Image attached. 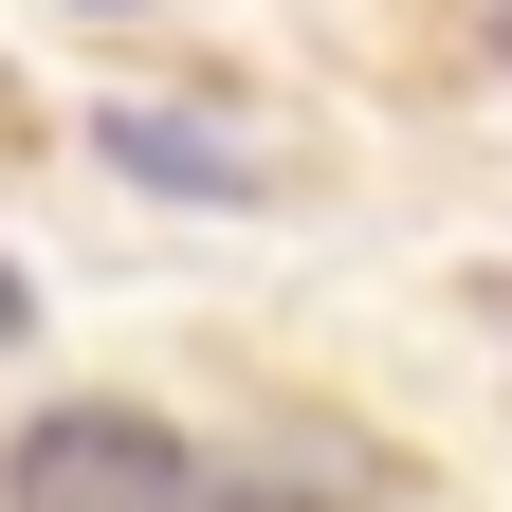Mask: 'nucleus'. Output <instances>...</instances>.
I'll list each match as a JSON object with an SVG mask.
<instances>
[{"label":"nucleus","instance_id":"f257e3e1","mask_svg":"<svg viewBox=\"0 0 512 512\" xmlns=\"http://www.w3.org/2000/svg\"><path fill=\"white\" fill-rule=\"evenodd\" d=\"M183 458L202 439H165L147 403H55L0 458V512H183Z\"/></svg>","mask_w":512,"mask_h":512},{"label":"nucleus","instance_id":"f03ea898","mask_svg":"<svg viewBox=\"0 0 512 512\" xmlns=\"http://www.w3.org/2000/svg\"><path fill=\"white\" fill-rule=\"evenodd\" d=\"M384 476L348 439H238V458H183V512H366Z\"/></svg>","mask_w":512,"mask_h":512},{"label":"nucleus","instance_id":"7ed1b4c3","mask_svg":"<svg viewBox=\"0 0 512 512\" xmlns=\"http://www.w3.org/2000/svg\"><path fill=\"white\" fill-rule=\"evenodd\" d=\"M92 147L128 183H165V202H256V165L220 147V128H183V110H92Z\"/></svg>","mask_w":512,"mask_h":512},{"label":"nucleus","instance_id":"20e7f679","mask_svg":"<svg viewBox=\"0 0 512 512\" xmlns=\"http://www.w3.org/2000/svg\"><path fill=\"white\" fill-rule=\"evenodd\" d=\"M19 330H37V293H19V275H0V348H19Z\"/></svg>","mask_w":512,"mask_h":512},{"label":"nucleus","instance_id":"39448f33","mask_svg":"<svg viewBox=\"0 0 512 512\" xmlns=\"http://www.w3.org/2000/svg\"><path fill=\"white\" fill-rule=\"evenodd\" d=\"M494 55H512V0H494Z\"/></svg>","mask_w":512,"mask_h":512},{"label":"nucleus","instance_id":"423d86ee","mask_svg":"<svg viewBox=\"0 0 512 512\" xmlns=\"http://www.w3.org/2000/svg\"><path fill=\"white\" fill-rule=\"evenodd\" d=\"M494 330H512V293H494Z\"/></svg>","mask_w":512,"mask_h":512}]
</instances>
